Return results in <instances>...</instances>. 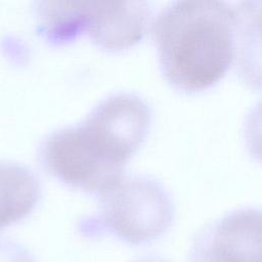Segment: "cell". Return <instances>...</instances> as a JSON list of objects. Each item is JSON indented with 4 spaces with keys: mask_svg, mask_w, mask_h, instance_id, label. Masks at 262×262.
<instances>
[{
    "mask_svg": "<svg viewBox=\"0 0 262 262\" xmlns=\"http://www.w3.org/2000/svg\"><path fill=\"white\" fill-rule=\"evenodd\" d=\"M150 121L151 110L143 98L113 94L80 124L47 136L40 148L42 164L66 184L99 195L124 176V167L145 139Z\"/></svg>",
    "mask_w": 262,
    "mask_h": 262,
    "instance_id": "1",
    "label": "cell"
},
{
    "mask_svg": "<svg viewBox=\"0 0 262 262\" xmlns=\"http://www.w3.org/2000/svg\"><path fill=\"white\" fill-rule=\"evenodd\" d=\"M235 6L216 0L167 4L152 23L161 72L182 92L212 87L229 70L235 52Z\"/></svg>",
    "mask_w": 262,
    "mask_h": 262,
    "instance_id": "2",
    "label": "cell"
},
{
    "mask_svg": "<svg viewBox=\"0 0 262 262\" xmlns=\"http://www.w3.org/2000/svg\"><path fill=\"white\" fill-rule=\"evenodd\" d=\"M99 198L103 228L132 245L158 238L169 229L174 218L171 194L148 175L123 176Z\"/></svg>",
    "mask_w": 262,
    "mask_h": 262,
    "instance_id": "3",
    "label": "cell"
},
{
    "mask_svg": "<svg viewBox=\"0 0 262 262\" xmlns=\"http://www.w3.org/2000/svg\"><path fill=\"white\" fill-rule=\"evenodd\" d=\"M190 262H262V209H235L202 227Z\"/></svg>",
    "mask_w": 262,
    "mask_h": 262,
    "instance_id": "4",
    "label": "cell"
},
{
    "mask_svg": "<svg viewBox=\"0 0 262 262\" xmlns=\"http://www.w3.org/2000/svg\"><path fill=\"white\" fill-rule=\"evenodd\" d=\"M149 15L146 1H87L85 31L101 48L122 50L141 40Z\"/></svg>",
    "mask_w": 262,
    "mask_h": 262,
    "instance_id": "5",
    "label": "cell"
},
{
    "mask_svg": "<svg viewBox=\"0 0 262 262\" xmlns=\"http://www.w3.org/2000/svg\"><path fill=\"white\" fill-rule=\"evenodd\" d=\"M235 68L249 87L262 89V0L235 5Z\"/></svg>",
    "mask_w": 262,
    "mask_h": 262,
    "instance_id": "6",
    "label": "cell"
},
{
    "mask_svg": "<svg viewBox=\"0 0 262 262\" xmlns=\"http://www.w3.org/2000/svg\"><path fill=\"white\" fill-rule=\"evenodd\" d=\"M40 196V182L29 168L0 161V230L27 217Z\"/></svg>",
    "mask_w": 262,
    "mask_h": 262,
    "instance_id": "7",
    "label": "cell"
},
{
    "mask_svg": "<svg viewBox=\"0 0 262 262\" xmlns=\"http://www.w3.org/2000/svg\"><path fill=\"white\" fill-rule=\"evenodd\" d=\"M36 11L40 32L52 44L72 41L85 31L86 1L40 2Z\"/></svg>",
    "mask_w": 262,
    "mask_h": 262,
    "instance_id": "8",
    "label": "cell"
},
{
    "mask_svg": "<svg viewBox=\"0 0 262 262\" xmlns=\"http://www.w3.org/2000/svg\"><path fill=\"white\" fill-rule=\"evenodd\" d=\"M243 134L249 154L262 163V98L247 113Z\"/></svg>",
    "mask_w": 262,
    "mask_h": 262,
    "instance_id": "9",
    "label": "cell"
},
{
    "mask_svg": "<svg viewBox=\"0 0 262 262\" xmlns=\"http://www.w3.org/2000/svg\"><path fill=\"white\" fill-rule=\"evenodd\" d=\"M135 262H168V261L164 260L162 258H159V257H146V258L137 260Z\"/></svg>",
    "mask_w": 262,
    "mask_h": 262,
    "instance_id": "10",
    "label": "cell"
},
{
    "mask_svg": "<svg viewBox=\"0 0 262 262\" xmlns=\"http://www.w3.org/2000/svg\"><path fill=\"white\" fill-rule=\"evenodd\" d=\"M24 262H31V261H24Z\"/></svg>",
    "mask_w": 262,
    "mask_h": 262,
    "instance_id": "11",
    "label": "cell"
}]
</instances>
